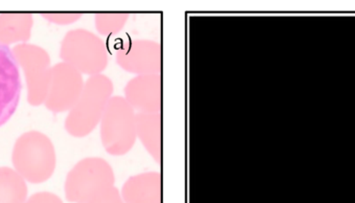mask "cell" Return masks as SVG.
<instances>
[{
	"mask_svg": "<svg viewBox=\"0 0 355 203\" xmlns=\"http://www.w3.org/2000/svg\"><path fill=\"white\" fill-rule=\"evenodd\" d=\"M60 58L81 74H102L108 64V52L103 39L87 29L70 30L62 41Z\"/></svg>",
	"mask_w": 355,
	"mask_h": 203,
	"instance_id": "5b68a950",
	"label": "cell"
},
{
	"mask_svg": "<svg viewBox=\"0 0 355 203\" xmlns=\"http://www.w3.org/2000/svg\"><path fill=\"white\" fill-rule=\"evenodd\" d=\"M162 175L158 171L129 177L121 191L125 203H162Z\"/></svg>",
	"mask_w": 355,
	"mask_h": 203,
	"instance_id": "8fae6325",
	"label": "cell"
},
{
	"mask_svg": "<svg viewBox=\"0 0 355 203\" xmlns=\"http://www.w3.org/2000/svg\"><path fill=\"white\" fill-rule=\"evenodd\" d=\"M12 165L25 181L41 184L53 175L55 148L51 140L39 131H29L17 139L12 150Z\"/></svg>",
	"mask_w": 355,
	"mask_h": 203,
	"instance_id": "7a4b0ae2",
	"label": "cell"
},
{
	"mask_svg": "<svg viewBox=\"0 0 355 203\" xmlns=\"http://www.w3.org/2000/svg\"><path fill=\"white\" fill-rule=\"evenodd\" d=\"M162 114L137 113V136L157 164L162 162Z\"/></svg>",
	"mask_w": 355,
	"mask_h": 203,
	"instance_id": "7c38bea8",
	"label": "cell"
},
{
	"mask_svg": "<svg viewBox=\"0 0 355 203\" xmlns=\"http://www.w3.org/2000/svg\"><path fill=\"white\" fill-rule=\"evenodd\" d=\"M19 67L12 50L0 44V127L10 121L20 101L22 83Z\"/></svg>",
	"mask_w": 355,
	"mask_h": 203,
	"instance_id": "9c48e42d",
	"label": "cell"
},
{
	"mask_svg": "<svg viewBox=\"0 0 355 203\" xmlns=\"http://www.w3.org/2000/svg\"><path fill=\"white\" fill-rule=\"evenodd\" d=\"M26 181L10 167H0V203H24L27 200Z\"/></svg>",
	"mask_w": 355,
	"mask_h": 203,
	"instance_id": "5bb4252c",
	"label": "cell"
},
{
	"mask_svg": "<svg viewBox=\"0 0 355 203\" xmlns=\"http://www.w3.org/2000/svg\"><path fill=\"white\" fill-rule=\"evenodd\" d=\"M162 75H139L125 87V99L137 113L162 111Z\"/></svg>",
	"mask_w": 355,
	"mask_h": 203,
	"instance_id": "30bf717a",
	"label": "cell"
},
{
	"mask_svg": "<svg viewBox=\"0 0 355 203\" xmlns=\"http://www.w3.org/2000/svg\"><path fill=\"white\" fill-rule=\"evenodd\" d=\"M127 12H98L95 16V26L102 35H114L120 33L128 20Z\"/></svg>",
	"mask_w": 355,
	"mask_h": 203,
	"instance_id": "9a60e30c",
	"label": "cell"
},
{
	"mask_svg": "<svg viewBox=\"0 0 355 203\" xmlns=\"http://www.w3.org/2000/svg\"><path fill=\"white\" fill-rule=\"evenodd\" d=\"M114 91V83L106 75L89 77L80 97L69 111L64 121L67 132L77 138L89 135L100 125Z\"/></svg>",
	"mask_w": 355,
	"mask_h": 203,
	"instance_id": "6da1fadb",
	"label": "cell"
},
{
	"mask_svg": "<svg viewBox=\"0 0 355 203\" xmlns=\"http://www.w3.org/2000/svg\"><path fill=\"white\" fill-rule=\"evenodd\" d=\"M87 203H125L118 188L112 187L98 194Z\"/></svg>",
	"mask_w": 355,
	"mask_h": 203,
	"instance_id": "e0dca14e",
	"label": "cell"
},
{
	"mask_svg": "<svg viewBox=\"0 0 355 203\" xmlns=\"http://www.w3.org/2000/svg\"><path fill=\"white\" fill-rule=\"evenodd\" d=\"M24 203H64L60 196L51 192H37L27 198Z\"/></svg>",
	"mask_w": 355,
	"mask_h": 203,
	"instance_id": "ac0fdd59",
	"label": "cell"
},
{
	"mask_svg": "<svg viewBox=\"0 0 355 203\" xmlns=\"http://www.w3.org/2000/svg\"><path fill=\"white\" fill-rule=\"evenodd\" d=\"M114 169L107 161L99 157H89L79 161L64 182L67 200L72 203H87L101 192L114 187Z\"/></svg>",
	"mask_w": 355,
	"mask_h": 203,
	"instance_id": "277c9868",
	"label": "cell"
},
{
	"mask_svg": "<svg viewBox=\"0 0 355 203\" xmlns=\"http://www.w3.org/2000/svg\"><path fill=\"white\" fill-rule=\"evenodd\" d=\"M102 145L112 156L128 154L137 141V112L124 97L110 99L100 121Z\"/></svg>",
	"mask_w": 355,
	"mask_h": 203,
	"instance_id": "3957f363",
	"label": "cell"
},
{
	"mask_svg": "<svg viewBox=\"0 0 355 203\" xmlns=\"http://www.w3.org/2000/svg\"><path fill=\"white\" fill-rule=\"evenodd\" d=\"M42 16L54 24L69 25L76 22L83 15L80 12H43Z\"/></svg>",
	"mask_w": 355,
	"mask_h": 203,
	"instance_id": "2e32d148",
	"label": "cell"
},
{
	"mask_svg": "<svg viewBox=\"0 0 355 203\" xmlns=\"http://www.w3.org/2000/svg\"><path fill=\"white\" fill-rule=\"evenodd\" d=\"M33 19L27 12H6L0 15V44H24L31 39Z\"/></svg>",
	"mask_w": 355,
	"mask_h": 203,
	"instance_id": "4fadbf2b",
	"label": "cell"
},
{
	"mask_svg": "<svg viewBox=\"0 0 355 203\" xmlns=\"http://www.w3.org/2000/svg\"><path fill=\"white\" fill-rule=\"evenodd\" d=\"M83 74L66 62L52 67L51 78L46 96V108L52 112L70 111L85 87Z\"/></svg>",
	"mask_w": 355,
	"mask_h": 203,
	"instance_id": "52a82bcc",
	"label": "cell"
},
{
	"mask_svg": "<svg viewBox=\"0 0 355 203\" xmlns=\"http://www.w3.org/2000/svg\"><path fill=\"white\" fill-rule=\"evenodd\" d=\"M116 62L121 69L137 76L160 74L162 47L152 39H132L119 46Z\"/></svg>",
	"mask_w": 355,
	"mask_h": 203,
	"instance_id": "ba28073f",
	"label": "cell"
},
{
	"mask_svg": "<svg viewBox=\"0 0 355 203\" xmlns=\"http://www.w3.org/2000/svg\"><path fill=\"white\" fill-rule=\"evenodd\" d=\"M12 52L25 73L29 104H44L51 78L49 54L43 48L27 43L18 44Z\"/></svg>",
	"mask_w": 355,
	"mask_h": 203,
	"instance_id": "8992f818",
	"label": "cell"
}]
</instances>
